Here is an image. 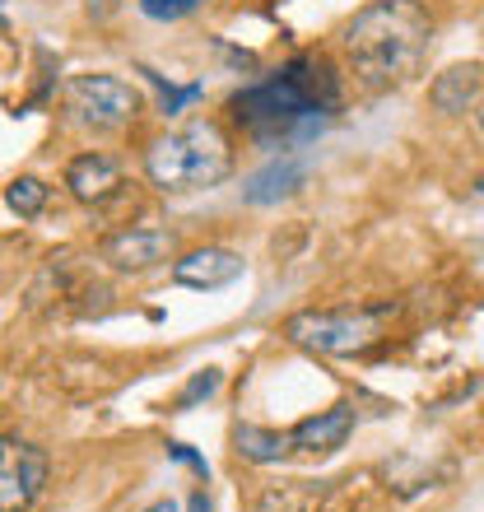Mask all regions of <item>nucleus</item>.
Masks as SVG:
<instances>
[{"label": "nucleus", "mask_w": 484, "mask_h": 512, "mask_svg": "<svg viewBox=\"0 0 484 512\" xmlns=\"http://www.w3.org/2000/svg\"><path fill=\"white\" fill-rule=\"evenodd\" d=\"M66 112L84 131L112 135L126 131L140 112V94L121 75H108V70H89V75H75L66 84Z\"/></svg>", "instance_id": "obj_5"}, {"label": "nucleus", "mask_w": 484, "mask_h": 512, "mask_svg": "<svg viewBox=\"0 0 484 512\" xmlns=\"http://www.w3.org/2000/svg\"><path fill=\"white\" fill-rule=\"evenodd\" d=\"M177 238L168 229H154V224H145V229H121L112 233L108 243H103V261H108L112 270H121V275H140V270H154L163 266L168 256H173Z\"/></svg>", "instance_id": "obj_7"}, {"label": "nucleus", "mask_w": 484, "mask_h": 512, "mask_svg": "<svg viewBox=\"0 0 484 512\" xmlns=\"http://www.w3.org/2000/svg\"><path fill=\"white\" fill-rule=\"evenodd\" d=\"M66 191L80 205L112 201V196L121 191V163L112 159V154H98V149H89V154H75V159L66 163Z\"/></svg>", "instance_id": "obj_10"}, {"label": "nucleus", "mask_w": 484, "mask_h": 512, "mask_svg": "<svg viewBox=\"0 0 484 512\" xmlns=\"http://www.w3.org/2000/svg\"><path fill=\"white\" fill-rule=\"evenodd\" d=\"M484 98V66L480 61H466V66H452L443 75H433L429 84V103L443 117H461V112H475Z\"/></svg>", "instance_id": "obj_12"}, {"label": "nucleus", "mask_w": 484, "mask_h": 512, "mask_svg": "<svg viewBox=\"0 0 484 512\" xmlns=\"http://www.w3.org/2000/svg\"><path fill=\"white\" fill-rule=\"evenodd\" d=\"M168 457L173 461H182V466H191L196 475H210V466H205V457H196L187 443H168Z\"/></svg>", "instance_id": "obj_18"}, {"label": "nucleus", "mask_w": 484, "mask_h": 512, "mask_svg": "<svg viewBox=\"0 0 484 512\" xmlns=\"http://www.w3.org/2000/svg\"><path fill=\"white\" fill-rule=\"evenodd\" d=\"M247 270V261H242L238 252H229V247H196V252L177 256L173 261V284H182V289H224V284H233Z\"/></svg>", "instance_id": "obj_9"}, {"label": "nucleus", "mask_w": 484, "mask_h": 512, "mask_svg": "<svg viewBox=\"0 0 484 512\" xmlns=\"http://www.w3.org/2000/svg\"><path fill=\"white\" fill-rule=\"evenodd\" d=\"M233 173V145L219 122H196L163 131L159 140H149L145 149V177L149 187H159L163 196H191V191H210L219 182H229Z\"/></svg>", "instance_id": "obj_3"}, {"label": "nucleus", "mask_w": 484, "mask_h": 512, "mask_svg": "<svg viewBox=\"0 0 484 512\" xmlns=\"http://www.w3.org/2000/svg\"><path fill=\"white\" fill-rule=\"evenodd\" d=\"M382 312L387 308H303L294 317H284V340L322 359H350L377 345L382 336Z\"/></svg>", "instance_id": "obj_4"}, {"label": "nucleus", "mask_w": 484, "mask_h": 512, "mask_svg": "<svg viewBox=\"0 0 484 512\" xmlns=\"http://www.w3.org/2000/svg\"><path fill=\"white\" fill-rule=\"evenodd\" d=\"M308 508H312V499L298 485H270L252 503V512H308Z\"/></svg>", "instance_id": "obj_15"}, {"label": "nucleus", "mask_w": 484, "mask_h": 512, "mask_svg": "<svg viewBox=\"0 0 484 512\" xmlns=\"http://www.w3.org/2000/svg\"><path fill=\"white\" fill-rule=\"evenodd\" d=\"M480 196H484V177H480Z\"/></svg>", "instance_id": "obj_23"}, {"label": "nucleus", "mask_w": 484, "mask_h": 512, "mask_svg": "<svg viewBox=\"0 0 484 512\" xmlns=\"http://www.w3.org/2000/svg\"><path fill=\"white\" fill-rule=\"evenodd\" d=\"M475 131L484 135V98H480V108H475Z\"/></svg>", "instance_id": "obj_22"}, {"label": "nucleus", "mask_w": 484, "mask_h": 512, "mask_svg": "<svg viewBox=\"0 0 484 512\" xmlns=\"http://www.w3.org/2000/svg\"><path fill=\"white\" fill-rule=\"evenodd\" d=\"M112 5H121V0H89V10H94V14H108Z\"/></svg>", "instance_id": "obj_20"}, {"label": "nucleus", "mask_w": 484, "mask_h": 512, "mask_svg": "<svg viewBox=\"0 0 484 512\" xmlns=\"http://www.w3.org/2000/svg\"><path fill=\"white\" fill-rule=\"evenodd\" d=\"M187 512H215L210 508V499H205V489H196V494L187 499Z\"/></svg>", "instance_id": "obj_19"}, {"label": "nucleus", "mask_w": 484, "mask_h": 512, "mask_svg": "<svg viewBox=\"0 0 484 512\" xmlns=\"http://www.w3.org/2000/svg\"><path fill=\"white\" fill-rule=\"evenodd\" d=\"M303 182H308V163L298 159V154H275L266 168H256V173L242 182V201L247 205H280V201H289Z\"/></svg>", "instance_id": "obj_11"}, {"label": "nucleus", "mask_w": 484, "mask_h": 512, "mask_svg": "<svg viewBox=\"0 0 484 512\" xmlns=\"http://www.w3.org/2000/svg\"><path fill=\"white\" fill-rule=\"evenodd\" d=\"M201 5V0H140V10L149 14V19H182V14H191Z\"/></svg>", "instance_id": "obj_17"}, {"label": "nucleus", "mask_w": 484, "mask_h": 512, "mask_svg": "<svg viewBox=\"0 0 484 512\" xmlns=\"http://www.w3.org/2000/svg\"><path fill=\"white\" fill-rule=\"evenodd\" d=\"M47 471H52V461H47L42 447L5 438V452H0V512L33 508L42 485H47Z\"/></svg>", "instance_id": "obj_6"}, {"label": "nucleus", "mask_w": 484, "mask_h": 512, "mask_svg": "<svg viewBox=\"0 0 484 512\" xmlns=\"http://www.w3.org/2000/svg\"><path fill=\"white\" fill-rule=\"evenodd\" d=\"M219 382H224V373H219V368H205V373H196V378H191V387L182 391V396H177V410H187V405H196L201 396H215Z\"/></svg>", "instance_id": "obj_16"}, {"label": "nucleus", "mask_w": 484, "mask_h": 512, "mask_svg": "<svg viewBox=\"0 0 484 512\" xmlns=\"http://www.w3.org/2000/svg\"><path fill=\"white\" fill-rule=\"evenodd\" d=\"M340 52L363 89H401L433 52V14L419 0H368L340 28Z\"/></svg>", "instance_id": "obj_2"}, {"label": "nucleus", "mask_w": 484, "mask_h": 512, "mask_svg": "<svg viewBox=\"0 0 484 512\" xmlns=\"http://www.w3.org/2000/svg\"><path fill=\"white\" fill-rule=\"evenodd\" d=\"M145 512H177V503L173 499H159V503H149Z\"/></svg>", "instance_id": "obj_21"}, {"label": "nucleus", "mask_w": 484, "mask_h": 512, "mask_svg": "<svg viewBox=\"0 0 484 512\" xmlns=\"http://www.w3.org/2000/svg\"><path fill=\"white\" fill-rule=\"evenodd\" d=\"M47 196H52V187L38 182V177H14L10 187H5V201H10V210L19 219H38L47 210Z\"/></svg>", "instance_id": "obj_14"}, {"label": "nucleus", "mask_w": 484, "mask_h": 512, "mask_svg": "<svg viewBox=\"0 0 484 512\" xmlns=\"http://www.w3.org/2000/svg\"><path fill=\"white\" fill-rule=\"evenodd\" d=\"M233 452H238L242 461H256V466H275V461L294 457V443H289V433H280V429L238 424V429H233Z\"/></svg>", "instance_id": "obj_13"}, {"label": "nucleus", "mask_w": 484, "mask_h": 512, "mask_svg": "<svg viewBox=\"0 0 484 512\" xmlns=\"http://www.w3.org/2000/svg\"><path fill=\"white\" fill-rule=\"evenodd\" d=\"M354 433V405L350 401H336L331 410H317V415L298 419L289 429V443L294 452H308V457H326V452H340L350 443Z\"/></svg>", "instance_id": "obj_8"}, {"label": "nucleus", "mask_w": 484, "mask_h": 512, "mask_svg": "<svg viewBox=\"0 0 484 512\" xmlns=\"http://www.w3.org/2000/svg\"><path fill=\"white\" fill-rule=\"evenodd\" d=\"M340 75L326 56H294L266 80L247 84L229 98V112L242 131L261 140L266 149L289 154L294 145H308L340 112Z\"/></svg>", "instance_id": "obj_1"}]
</instances>
